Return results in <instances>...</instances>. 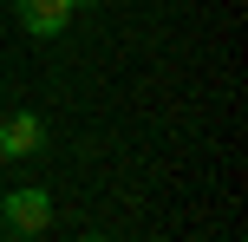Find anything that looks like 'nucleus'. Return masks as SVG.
Listing matches in <instances>:
<instances>
[{
  "label": "nucleus",
  "instance_id": "f257e3e1",
  "mask_svg": "<svg viewBox=\"0 0 248 242\" xmlns=\"http://www.w3.org/2000/svg\"><path fill=\"white\" fill-rule=\"evenodd\" d=\"M0 223H7L13 236H39V229H52V196L39 190V183H26V190L0 196Z\"/></svg>",
  "mask_w": 248,
  "mask_h": 242
},
{
  "label": "nucleus",
  "instance_id": "f03ea898",
  "mask_svg": "<svg viewBox=\"0 0 248 242\" xmlns=\"http://www.w3.org/2000/svg\"><path fill=\"white\" fill-rule=\"evenodd\" d=\"M13 13H20V26L33 39H59L65 26H72L78 7H72V0H13Z\"/></svg>",
  "mask_w": 248,
  "mask_h": 242
},
{
  "label": "nucleus",
  "instance_id": "7ed1b4c3",
  "mask_svg": "<svg viewBox=\"0 0 248 242\" xmlns=\"http://www.w3.org/2000/svg\"><path fill=\"white\" fill-rule=\"evenodd\" d=\"M46 151V118L39 112H13L0 125V157H39Z\"/></svg>",
  "mask_w": 248,
  "mask_h": 242
},
{
  "label": "nucleus",
  "instance_id": "20e7f679",
  "mask_svg": "<svg viewBox=\"0 0 248 242\" xmlns=\"http://www.w3.org/2000/svg\"><path fill=\"white\" fill-rule=\"evenodd\" d=\"M72 7H98V0H72Z\"/></svg>",
  "mask_w": 248,
  "mask_h": 242
}]
</instances>
